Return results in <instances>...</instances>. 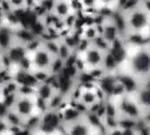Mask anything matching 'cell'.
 I'll list each match as a JSON object with an SVG mask.
<instances>
[{
	"mask_svg": "<svg viewBox=\"0 0 150 135\" xmlns=\"http://www.w3.org/2000/svg\"><path fill=\"white\" fill-rule=\"evenodd\" d=\"M113 12L120 27L124 42L142 36L149 27V0H125Z\"/></svg>",
	"mask_w": 150,
	"mask_h": 135,
	"instance_id": "1",
	"label": "cell"
},
{
	"mask_svg": "<svg viewBox=\"0 0 150 135\" xmlns=\"http://www.w3.org/2000/svg\"><path fill=\"white\" fill-rule=\"evenodd\" d=\"M125 63L127 65V71L125 73L134 77L138 82L150 80L149 42L135 44V50L133 52L127 51Z\"/></svg>",
	"mask_w": 150,
	"mask_h": 135,
	"instance_id": "2",
	"label": "cell"
},
{
	"mask_svg": "<svg viewBox=\"0 0 150 135\" xmlns=\"http://www.w3.org/2000/svg\"><path fill=\"white\" fill-rule=\"evenodd\" d=\"M107 49L100 46L96 42H90L79 54L82 56V72L89 73L105 72V63L108 53Z\"/></svg>",
	"mask_w": 150,
	"mask_h": 135,
	"instance_id": "3",
	"label": "cell"
},
{
	"mask_svg": "<svg viewBox=\"0 0 150 135\" xmlns=\"http://www.w3.org/2000/svg\"><path fill=\"white\" fill-rule=\"evenodd\" d=\"M9 109L18 116L24 124L31 118L38 116L41 111L39 108L34 94L22 92H18V94L13 98Z\"/></svg>",
	"mask_w": 150,
	"mask_h": 135,
	"instance_id": "4",
	"label": "cell"
},
{
	"mask_svg": "<svg viewBox=\"0 0 150 135\" xmlns=\"http://www.w3.org/2000/svg\"><path fill=\"white\" fill-rule=\"evenodd\" d=\"M98 25L99 39L110 49L118 42L124 41L118 19L113 11L102 16Z\"/></svg>",
	"mask_w": 150,
	"mask_h": 135,
	"instance_id": "5",
	"label": "cell"
},
{
	"mask_svg": "<svg viewBox=\"0 0 150 135\" xmlns=\"http://www.w3.org/2000/svg\"><path fill=\"white\" fill-rule=\"evenodd\" d=\"M63 120L62 113L57 111L45 109L40 112L34 134L42 135H55L62 130Z\"/></svg>",
	"mask_w": 150,
	"mask_h": 135,
	"instance_id": "6",
	"label": "cell"
},
{
	"mask_svg": "<svg viewBox=\"0 0 150 135\" xmlns=\"http://www.w3.org/2000/svg\"><path fill=\"white\" fill-rule=\"evenodd\" d=\"M54 58L55 56H54L47 50H46L41 45L40 40L38 46L29 52L31 72L35 73L50 74L51 67Z\"/></svg>",
	"mask_w": 150,
	"mask_h": 135,
	"instance_id": "7",
	"label": "cell"
},
{
	"mask_svg": "<svg viewBox=\"0 0 150 135\" xmlns=\"http://www.w3.org/2000/svg\"><path fill=\"white\" fill-rule=\"evenodd\" d=\"M98 132H101V129L92 124L87 113L72 122L63 125L62 130V135H95Z\"/></svg>",
	"mask_w": 150,
	"mask_h": 135,
	"instance_id": "8",
	"label": "cell"
},
{
	"mask_svg": "<svg viewBox=\"0 0 150 135\" xmlns=\"http://www.w3.org/2000/svg\"><path fill=\"white\" fill-rule=\"evenodd\" d=\"M150 80L139 83L136 89L131 96L145 114H149L150 111Z\"/></svg>",
	"mask_w": 150,
	"mask_h": 135,
	"instance_id": "9",
	"label": "cell"
},
{
	"mask_svg": "<svg viewBox=\"0 0 150 135\" xmlns=\"http://www.w3.org/2000/svg\"><path fill=\"white\" fill-rule=\"evenodd\" d=\"M47 11L54 19L62 21L76 10L72 0H51L50 8Z\"/></svg>",
	"mask_w": 150,
	"mask_h": 135,
	"instance_id": "10",
	"label": "cell"
},
{
	"mask_svg": "<svg viewBox=\"0 0 150 135\" xmlns=\"http://www.w3.org/2000/svg\"><path fill=\"white\" fill-rule=\"evenodd\" d=\"M16 27L4 22V20L0 23V53L3 54L15 41Z\"/></svg>",
	"mask_w": 150,
	"mask_h": 135,
	"instance_id": "11",
	"label": "cell"
},
{
	"mask_svg": "<svg viewBox=\"0 0 150 135\" xmlns=\"http://www.w3.org/2000/svg\"><path fill=\"white\" fill-rule=\"evenodd\" d=\"M0 4L6 5L4 7L5 14L27 10V0H0Z\"/></svg>",
	"mask_w": 150,
	"mask_h": 135,
	"instance_id": "12",
	"label": "cell"
},
{
	"mask_svg": "<svg viewBox=\"0 0 150 135\" xmlns=\"http://www.w3.org/2000/svg\"><path fill=\"white\" fill-rule=\"evenodd\" d=\"M99 37L98 27L96 23L87 25L82 31V34L79 35V38L88 43L95 42Z\"/></svg>",
	"mask_w": 150,
	"mask_h": 135,
	"instance_id": "13",
	"label": "cell"
},
{
	"mask_svg": "<svg viewBox=\"0 0 150 135\" xmlns=\"http://www.w3.org/2000/svg\"><path fill=\"white\" fill-rule=\"evenodd\" d=\"M97 1H98V4L100 3L103 6H106V7L113 6L114 11H116L122 4L121 0H97Z\"/></svg>",
	"mask_w": 150,
	"mask_h": 135,
	"instance_id": "14",
	"label": "cell"
},
{
	"mask_svg": "<svg viewBox=\"0 0 150 135\" xmlns=\"http://www.w3.org/2000/svg\"><path fill=\"white\" fill-rule=\"evenodd\" d=\"M79 2L84 10L96 9L97 5H98L97 0H79Z\"/></svg>",
	"mask_w": 150,
	"mask_h": 135,
	"instance_id": "15",
	"label": "cell"
},
{
	"mask_svg": "<svg viewBox=\"0 0 150 135\" xmlns=\"http://www.w3.org/2000/svg\"><path fill=\"white\" fill-rule=\"evenodd\" d=\"M6 68H10L7 65V62L2 53H0V73L4 71Z\"/></svg>",
	"mask_w": 150,
	"mask_h": 135,
	"instance_id": "16",
	"label": "cell"
},
{
	"mask_svg": "<svg viewBox=\"0 0 150 135\" xmlns=\"http://www.w3.org/2000/svg\"><path fill=\"white\" fill-rule=\"evenodd\" d=\"M4 102V91H3V86L0 84V103Z\"/></svg>",
	"mask_w": 150,
	"mask_h": 135,
	"instance_id": "17",
	"label": "cell"
},
{
	"mask_svg": "<svg viewBox=\"0 0 150 135\" xmlns=\"http://www.w3.org/2000/svg\"><path fill=\"white\" fill-rule=\"evenodd\" d=\"M61 134H62V133H61ZM61 134H60V135H61ZM58 134H55V135H58ZM33 135H42V134H34Z\"/></svg>",
	"mask_w": 150,
	"mask_h": 135,
	"instance_id": "18",
	"label": "cell"
}]
</instances>
